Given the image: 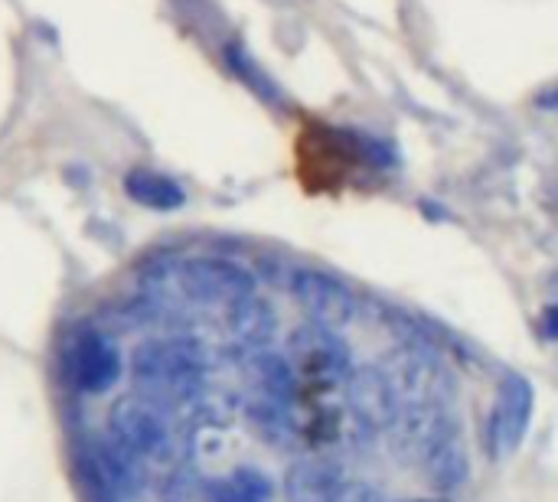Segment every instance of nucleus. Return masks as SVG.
<instances>
[{
    "instance_id": "obj_18",
    "label": "nucleus",
    "mask_w": 558,
    "mask_h": 502,
    "mask_svg": "<svg viewBox=\"0 0 558 502\" xmlns=\"http://www.w3.org/2000/svg\"><path fill=\"white\" fill-rule=\"evenodd\" d=\"M75 477H78V483H82L85 500L88 502H121L118 490L111 487V480L98 467V461H95V454H92L88 444L75 454Z\"/></svg>"
},
{
    "instance_id": "obj_15",
    "label": "nucleus",
    "mask_w": 558,
    "mask_h": 502,
    "mask_svg": "<svg viewBox=\"0 0 558 502\" xmlns=\"http://www.w3.org/2000/svg\"><path fill=\"white\" fill-rule=\"evenodd\" d=\"M386 376L392 379L399 399L405 402L435 399V359L425 356L422 350H396Z\"/></svg>"
},
{
    "instance_id": "obj_5",
    "label": "nucleus",
    "mask_w": 558,
    "mask_h": 502,
    "mask_svg": "<svg viewBox=\"0 0 558 502\" xmlns=\"http://www.w3.org/2000/svg\"><path fill=\"white\" fill-rule=\"evenodd\" d=\"M177 284L183 294H190L199 304H222L232 307L235 301L255 294V278L232 265V261H219V258H196L177 268Z\"/></svg>"
},
{
    "instance_id": "obj_12",
    "label": "nucleus",
    "mask_w": 558,
    "mask_h": 502,
    "mask_svg": "<svg viewBox=\"0 0 558 502\" xmlns=\"http://www.w3.org/2000/svg\"><path fill=\"white\" fill-rule=\"evenodd\" d=\"M343 483H347L343 467L327 457L298 461L284 477V490L291 502H330L343 490Z\"/></svg>"
},
{
    "instance_id": "obj_10",
    "label": "nucleus",
    "mask_w": 558,
    "mask_h": 502,
    "mask_svg": "<svg viewBox=\"0 0 558 502\" xmlns=\"http://www.w3.org/2000/svg\"><path fill=\"white\" fill-rule=\"evenodd\" d=\"M294 294L307 307L311 320L320 323V327H330V330L347 327L360 310L356 297L340 281L324 278V274H311V271L298 274L294 278Z\"/></svg>"
},
{
    "instance_id": "obj_7",
    "label": "nucleus",
    "mask_w": 558,
    "mask_h": 502,
    "mask_svg": "<svg viewBox=\"0 0 558 502\" xmlns=\"http://www.w3.org/2000/svg\"><path fill=\"white\" fill-rule=\"evenodd\" d=\"M347 385V405L350 415L356 418V425H363L366 431H386L396 425L399 418V392L392 385V379L386 376V369L379 366H360L350 372Z\"/></svg>"
},
{
    "instance_id": "obj_19",
    "label": "nucleus",
    "mask_w": 558,
    "mask_h": 502,
    "mask_svg": "<svg viewBox=\"0 0 558 502\" xmlns=\"http://www.w3.org/2000/svg\"><path fill=\"white\" fill-rule=\"evenodd\" d=\"M330 502H386V497H383L379 487H373L366 480H347L343 490Z\"/></svg>"
},
{
    "instance_id": "obj_6",
    "label": "nucleus",
    "mask_w": 558,
    "mask_h": 502,
    "mask_svg": "<svg viewBox=\"0 0 558 502\" xmlns=\"http://www.w3.org/2000/svg\"><path fill=\"white\" fill-rule=\"evenodd\" d=\"M533 408H536L533 385L526 379H520V376L507 379L500 395H497V402H494L490 421H487V448H490L494 461L513 454L526 441V431H530V421H533Z\"/></svg>"
},
{
    "instance_id": "obj_21",
    "label": "nucleus",
    "mask_w": 558,
    "mask_h": 502,
    "mask_svg": "<svg viewBox=\"0 0 558 502\" xmlns=\"http://www.w3.org/2000/svg\"><path fill=\"white\" fill-rule=\"evenodd\" d=\"M543 330H546V336L558 340V304H553V307L543 314Z\"/></svg>"
},
{
    "instance_id": "obj_14",
    "label": "nucleus",
    "mask_w": 558,
    "mask_h": 502,
    "mask_svg": "<svg viewBox=\"0 0 558 502\" xmlns=\"http://www.w3.org/2000/svg\"><path fill=\"white\" fill-rule=\"evenodd\" d=\"M229 330L242 350H268V343L275 340V330H278V317L265 301L248 294L229 307Z\"/></svg>"
},
{
    "instance_id": "obj_9",
    "label": "nucleus",
    "mask_w": 558,
    "mask_h": 502,
    "mask_svg": "<svg viewBox=\"0 0 558 502\" xmlns=\"http://www.w3.org/2000/svg\"><path fill=\"white\" fill-rule=\"evenodd\" d=\"M396 434L392 444L399 451V457H425L432 451V444L451 428L445 408L438 405V399H422V402H405L399 408L396 418Z\"/></svg>"
},
{
    "instance_id": "obj_17",
    "label": "nucleus",
    "mask_w": 558,
    "mask_h": 502,
    "mask_svg": "<svg viewBox=\"0 0 558 502\" xmlns=\"http://www.w3.org/2000/svg\"><path fill=\"white\" fill-rule=\"evenodd\" d=\"M124 193L147 209H177L186 203V193L173 180L150 170H131L124 176Z\"/></svg>"
},
{
    "instance_id": "obj_20",
    "label": "nucleus",
    "mask_w": 558,
    "mask_h": 502,
    "mask_svg": "<svg viewBox=\"0 0 558 502\" xmlns=\"http://www.w3.org/2000/svg\"><path fill=\"white\" fill-rule=\"evenodd\" d=\"M536 105H539L543 111H556V114H558V82H556V85H549V88H543V91H539Z\"/></svg>"
},
{
    "instance_id": "obj_2",
    "label": "nucleus",
    "mask_w": 558,
    "mask_h": 502,
    "mask_svg": "<svg viewBox=\"0 0 558 502\" xmlns=\"http://www.w3.org/2000/svg\"><path fill=\"white\" fill-rule=\"evenodd\" d=\"M121 353L108 333L75 327L62 346V376L82 395H101L121 379Z\"/></svg>"
},
{
    "instance_id": "obj_1",
    "label": "nucleus",
    "mask_w": 558,
    "mask_h": 502,
    "mask_svg": "<svg viewBox=\"0 0 558 502\" xmlns=\"http://www.w3.org/2000/svg\"><path fill=\"white\" fill-rule=\"evenodd\" d=\"M131 376L144 402L157 408L193 405L206 389L203 350L186 336L147 340L131 356Z\"/></svg>"
},
{
    "instance_id": "obj_8",
    "label": "nucleus",
    "mask_w": 558,
    "mask_h": 502,
    "mask_svg": "<svg viewBox=\"0 0 558 502\" xmlns=\"http://www.w3.org/2000/svg\"><path fill=\"white\" fill-rule=\"evenodd\" d=\"M245 372L255 385V402L271 405L294 418L301 382H298V372L288 356H278L271 350H252V356L245 359Z\"/></svg>"
},
{
    "instance_id": "obj_11",
    "label": "nucleus",
    "mask_w": 558,
    "mask_h": 502,
    "mask_svg": "<svg viewBox=\"0 0 558 502\" xmlns=\"http://www.w3.org/2000/svg\"><path fill=\"white\" fill-rule=\"evenodd\" d=\"M98 467L105 470V477L111 480V487L118 490L121 500H137L147 487V474H144V457H137L121 438H114L111 431L98 441L88 444Z\"/></svg>"
},
{
    "instance_id": "obj_3",
    "label": "nucleus",
    "mask_w": 558,
    "mask_h": 502,
    "mask_svg": "<svg viewBox=\"0 0 558 502\" xmlns=\"http://www.w3.org/2000/svg\"><path fill=\"white\" fill-rule=\"evenodd\" d=\"M291 366H294L301 385H317V389L343 385L350 379V372H353L347 343L337 336V330L320 327L314 320L307 327L294 330V336H291Z\"/></svg>"
},
{
    "instance_id": "obj_22",
    "label": "nucleus",
    "mask_w": 558,
    "mask_h": 502,
    "mask_svg": "<svg viewBox=\"0 0 558 502\" xmlns=\"http://www.w3.org/2000/svg\"><path fill=\"white\" fill-rule=\"evenodd\" d=\"M415 502H432V500H415Z\"/></svg>"
},
{
    "instance_id": "obj_4",
    "label": "nucleus",
    "mask_w": 558,
    "mask_h": 502,
    "mask_svg": "<svg viewBox=\"0 0 558 502\" xmlns=\"http://www.w3.org/2000/svg\"><path fill=\"white\" fill-rule=\"evenodd\" d=\"M108 431L121 438L144 461H157V464L173 461L177 441H173L170 421L157 405L144 399H121L108 415Z\"/></svg>"
},
{
    "instance_id": "obj_13",
    "label": "nucleus",
    "mask_w": 558,
    "mask_h": 502,
    "mask_svg": "<svg viewBox=\"0 0 558 502\" xmlns=\"http://www.w3.org/2000/svg\"><path fill=\"white\" fill-rule=\"evenodd\" d=\"M425 464V477L428 483L438 490V493H454L468 483L471 477V461H468V451L454 431V425L432 444V451L422 457Z\"/></svg>"
},
{
    "instance_id": "obj_16",
    "label": "nucleus",
    "mask_w": 558,
    "mask_h": 502,
    "mask_svg": "<svg viewBox=\"0 0 558 502\" xmlns=\"http://www.w3.org/2000/svg\"><path fill=\"white\" fill-rule=\"evenodd\" d=\"M199 497H203V502H271L275 500V487L262 470L239 467L232 474L203 480Z\"/></svg>"
}]
</instances>
